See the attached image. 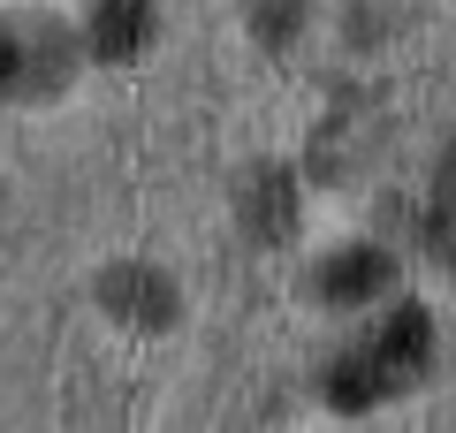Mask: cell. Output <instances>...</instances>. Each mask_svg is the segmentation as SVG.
<instances>
[{
  "instance_id": "4",
  "label": "cell",
  "mask_w": 456,
  "mask_h": 433,
  "mask_svg": "<svg viewBox=\"0 0 456 433\" xmlns=\"http://www.w3.org/2000/svg\"><path fill=\"white\" fill-rule=\"evenodd\" d=\"M152 38V0H99L92 8V53L99 61H130Z\"/></svg>"
},
{
  "instance_id": "2",
  "label": "cell",
  "mask_w": 456,
  "mask_h": 433,
  "mask_svg": "<svg viewBox=\"0 0 456 433\" xmlns=\"http://www.w3.org/2000/svg\"><path fill=\"white\" fill-rule=\"evenodd\" d=\"M99 305H107L114 320H130V327H167L175 320V289L152 266H107L99 274Z\"/></svg>"
},
{
  "instance_id": "6",
  "label": "cell",
  "mask_w": 456,
  "mask_h": 433,
  "mask_svg": "<svg viewBox=\"0 0 456 433\" xmlns=\"http://www.w3.org/2000/svg\"><path fill=\"white\" fill-rule=\"evenodd\" d=\"M426 243L456 266V144L441 152V176H434V221H426Z\"/></svg>"
},
{
  "instance_id": "7",
  "label": "cell",
  "mask_w": 456,
  "mask_h": 433,
  "mask_svg": "<svg viewBox=\"0 0 456 433\" xmlns=\"http://www.w3.org/2000/svg\"><path fill=\"white\" fill-rule=\"evenodd\" d=\"M297 16H305L297 0H266L259 16H251V31H259L266 46H289V38H297Z\"/></svg>"
},
{
  "instance_id": "8",
  "label": "cell",
  "mask_w": 456,
  "mask_h": 433,
  "mask_svg": "<svg viewBox=\"0 0 456 433\" xmlns=\"http://www.w3.org/2000/svg\"><path fill=\"white\" fill-rule=\"evenodd\" d=\"M23 77V46H16V38H8V31H0V92H8V84H16Z\"/></svg>"
},
{
  "instance_id": "1",
  "label": "cell",
  "mask_w": 456,
  "mask_h": 433,
  "mask_svg": "<svg viewBox=\"0 0 456 433\" xmlns=\"http://www.w3.org/2000/svg\"><path fill=\"white\" fill-rule=\"evenodd\" d=\"M426 357H434V320H426L419 305H403L373 342H358V350L327 372V403H335V411H373L380 396H395V388L419 380Z\"/></svg>"
},
{
  "instance_id": "3",
  "label": "cell",
  "mask_w": 456,
  "mask_h": 433,
  "mask_svg": "<svg viewBox=\"0 0 456 433\" xmlns=\"http://www.w3.org/2000/svg\"><path fill=\"white\" fill-rule=\"evenodd\" d=\"M236 221H244L251 243H289L297 236V183L281 176V167L244 176V191H236Z\"/></svg>"
},
{
  "instance_id": "5",
  "label": "cell",
  "mask_w": 456,
  "mask_h": 433,
  "mask_svg": "<svg viewBox=\"0 0 456 433\" xmlns=\"http://www.w3.org/2000/svg\"><path fill=\"white\" fill-rule=\"evenodd\" d=\"M388 289V251H335L320 266V297L327 305H365Z\"/></svg>"
}]
</instances>
